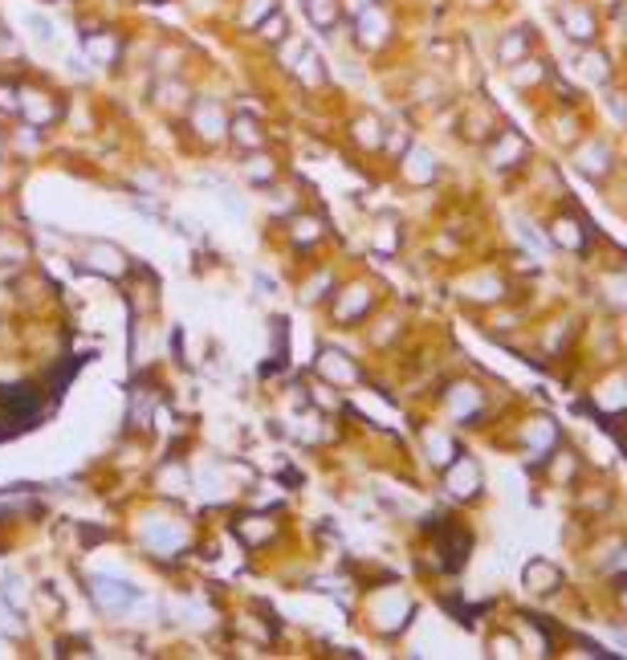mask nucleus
I'll use <instances>...</instances> for the list:
<instances>
[{"label":"nucleus","mask_w":627,"mask_h":660,"mask_svg":"<svg viewBox=\"0 0 627 660\" xmlns=\"http://www.w3.org/2000/svg\"><path fill=\"white\" fill-rule=\"evenodd\" d=\"M566 29H570V37H591V16L586 13H570Z\"/></svg>","instance_id":"obj_1"},{"label":"nucleus","mask_w":627,"mask_h":660,"mask_svg":"<svg viewBox=\"0 0 627 660\" xmlns=\"http://www.w3.org/2000/svg\"><path fill=\"white\" fill-rule=\"evenodd\" d=\"M310 13H314V21H330L334 9H330V0H310Z\"/></svg>","instance_id":"obj_2"}]
</instances>
